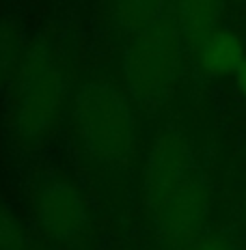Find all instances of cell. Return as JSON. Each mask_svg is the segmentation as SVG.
<instances>
[{
	"instance_id": "obj_1",
	"label": "cell",
	"mask_w": 246,
	"mask_h": 250,
	"mask_svg": "<svg viewBox=\"0 0 246 250\" xmlns=\"http://www.w3.org/2000/svg\"><path fill=\"white\" fill-rule=\"evenodd\" d=\"M74 125L82 147L95 162L123 166L136 145L134 114L119 88L104 80L87 82L78 91Z\"/></svg>"
},
{
	"instance_id": "obj_2",
	"label": "cell",
	"mask_w": 246,
	"mask_h": 250,
	"mask_svg": "<svg viewBox=\"0 0 246 250\" xmlns=\"http://www.w3.org/2000/svg\"><path fill=\"white\" fill-rule=\"evenodd\" d=\"M179 24L162 18L140 33H134L123 56V71L130 91L145 106H158L173 93L184 54Z\"/></svg>"
},
{
	"instance_id": "obj_3",
	"label": "cell",
	"mask_w": 246,
	"mask_h": 250,
	"mask_svg": "<svg viewBox=\"0 0 246 250\" xmlns=\"http://www.w3.org/2000/svg\"><path fill=\"white\" fill-rule=\"evenodd\" d=\"M65 102V80L45 50L26 54L13 80L11 125L22 143L44 140L54 127Z\"/></svg>"
},
{
	"instance_id": "obj_4",
	"label": "cell",
	"mask_w": 246,
	"mask_h": 250,
	"mask_svg": "<svg viewBox=\"0 0 246 250\" xmlns=\"http://www.w3.org/2000/svg\"><path fill=\"white\" fill-rule=\"evenodd\" d=\"M33 211L41 231L61 244L80 242L91 229V213L85 196L63 177H45L37 186Z\"/></svg>"
},
{
	"instance_id": "obj_5",
	"label": "cell",
	"mask_w": 246,
	"mask_h": 250,
	"mask_svg": "<svg viewBox=\"0 0 246 250\" xmlns=\"http://www.w3.org/2000/svg\"><path fill=\"white\" fill-rule=\"evenodd\" d=\"M209 209V188L197 168L169 199L151 211V216L162 242L181 250L205 233Z\"/></svg>"
},
{
	"instance_id": "obj_6",
	"label": "cell",
	"mask_w": 246,
	"mask_h": 250,
	"mask_svg": "<svg viewBox=\"0 0 246 250\" xmlns=\"http://www.w3.org/2000/svg\"><path fill=\"white\" fill-rule=\"evenodd\" d=\"M197 170L190 143L177 132H164L151 145L143 170V192L149 211L169 199Z\"/></svg>"
},
{
	"instance_id": "obj_7",
	"label": "cell",
	"mask_w": 246,
	"mask_h": 250,
	"mask_svg": "<svg viewBox=\"0 0 246 250\" xmlns=\"http://www.w3.org/2000/svg\"><path fill=\"white\" fill-rule=\"evenodd\" d=\"M199 67L207 78H233L246 59L244 39L231 28H216L197 45Z\"/></svg>"
},
{
	"instance_id": "obj_8",
	"label": "cell",
	"mask_w": 246,
	"mask_h": 250,
	"mask_svg": "<svg viewBox=\"0 0 246 250\" xmlns=\"http://www.w3.org/2000/svg\"><path fill=\"white\" fill-rule=\"evenodd\" d=\"M224 0H179V28L197 48L209 33L221 28Z\"/></svg>"
},
{
	"instance_id": "obj_9",
	"label": "cell",
	"mask_w": 246,
	"mask_h": 250,
	"mask_svg": "<svg viewBox=\"0 0 246 250\" xmlns=\"http://www.w3.org/2000/svg\"><path fill=\"white\" fill-rule=\"evenodd\" d=\"M26 59L22 24L9 13H0V91L13 84Z\"/></svg>"
},
{
	"instance_id": "obj_10",
	"label": "cell",
	"mask_w": 246,
	"mask_h": 250,
	"mask_svg": "<svg viewBox=\"0 0 246 250\" xmlns=\"http://www.w3.org/2000/svg\"><path fill=\"white\" fill-rule=\"evenodd\" d=\"M164 0H114L117 20L128 33H140L162 20Z\"/></svg>"
},
{
	"instance_id": "obj_11",
	"label": "cell",
	"mask_w": 246,
	"mask_h": 250,
	"mask_svg": "<svg viewBox=\"0 0 246 250\" xmlns=\"http://www.w3.org/2000/svg\"><path fill=\"white\" fill-rule=\"evenodd\" d=\"M30 237L24 222L4 199H0V250H28Z\"/></svg>"
},
{
	"instance_id": "obj_12",
	"label": "cell",
	"mask_w": 246,
	"mask_h": 250,
	"mask_svg": "<svg viewBox=\"0 0 246 250\" xmlns=\"http://www.w3.org/2000/svg\"><path fill=\"white\" fill-rule=\"evenodd\" d=\"M181 250H238V244L224 233H203Z\"/></svg>"
},
{
	"instance_id": "obj_13",
	"label": "cell",
	"mask_w": 246,
	"mask_h": 250,
	"mask_svg": "<svg viewBox=\"0 0 246 250\" xmlns=\"http://www.w3.org/2000/svg\"><path fill=\"white\" fill-rule=\"evenodd\" d=\"M233 82H235V88H238V93L246 100V59H244L242 65H240V69L235 71Z\"/></svg>"
},
{
	"instance_id": "obj_14",
	"label": "cell",
	"mask_w": 246,
	"mask_h": 250,
	"mask_svg": "<svg viewBox=\"0 0 246 250\" xmlns=\"http://www.w3.org/2000/svg\"><path fill=\"white\" fill-rule=\"evenodd\" d=\"M244 218H246V201H244Z\"/></svg>"
}]
</instances>
